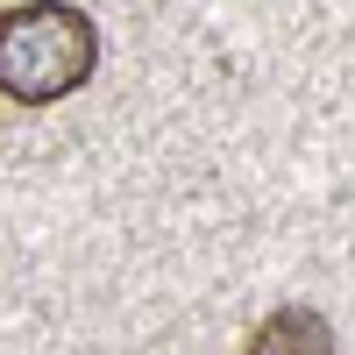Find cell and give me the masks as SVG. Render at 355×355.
Wrapping results in <instances>:
<instances>
[{
  "label": "cell",
  "mask_w": 355,
  "mask_h": 355,
  "mask_svg": "<svg viewBox=\"0 0 355 355\" xmlns=\"http://www.w3.org/2000/svg\"><path fill=\"white\" fill-rule=\"evenodd\" d=\"M100 64V28L71 0H28L0 15V93L15 107H50L78 93Z\"/></svg>",
  "instance_id": "1"
},
{
  "label": "cell",
  "mask_w": 355,
  "mask_h": 355,
  "mask_svg": "<svg viewBox=\"0 0 355 355\" xmlns=\"http://www.w3.org/2000/svg\"><path fill=\"white\" fill-rule=\"evenodd\" d=\"M249 355H341V348H334V327L313 306H284L249 334Z\"/></svg>",
  "instance_id": "2"
}]
</instances>
